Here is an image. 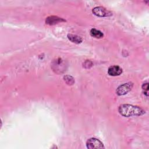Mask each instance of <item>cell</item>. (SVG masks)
Listing matches in <instances>:
<instances>
[{
  "label": "cell",
  "mask_w": 149,
  "mask_h": 149,
  "mask_svg": "<svg viewBox=\"0 0 149 149\" xmlns=\"http://www.w3.org/2000/svg\"><path fill=\"white\" fill-rule=\"evenodd\" d=\"M119 113L125 117L141 116L146 112L141 108L130 104H122L118 108Z\"/></svg>",
  "instance_id": "obj_1"
},
{
  "label": "cell",
  "mask_w": 149,
  "mask_h": 149,
  "mask_svg": "<svg viewBox=\"0 0 149 149\" xmlns=\"http://www.w3.org/2000/svg\"><path fill=\"white\" fill-rule=\"evenodd\" d=\"M86 147L87 148L90 149L104 148L103 143L100 140L96 138L89 139L86 141Z\"/></svg>",
  "instance_id": "obj_2"
},
{
  "label": "cell",
  "mask_w": 149,
  "mask_h": 149,
  "mask_svg": "<svg viewBox=\"0 0 149 149\" xmlns=\"http://www.w3.org/2000/svg\"><path fill=\"white\" fill-rule=\"evenodd\" d=\"M133 86V83L128 82L120 85L116 89V93L118 95H123L129 92Z\"/></svg>",
  "instance_id": "obj_3"
},
{
  "label": "cell",
  "mask_w": 149,
  "mask_h": 149,
  "mask_svg": "<svg viewBox=\"0 0 149 149\" xmlns=\"http://www.w3.org/2000/svg\"><path fill=\"white\" fill-rule=\"evenodd\" d=\"M92 12L93 14L98 17H108L112 15V12L102 6L95 7L93 9Z\"/></svg>",
  "instance_id": "obj_4"
},
{
  "label": "cell",
  "mask_w": 149,
  "mask_h": 149,
  "mask_svg": "<svg viewBox=\"0 0 149 149\" xmlns=\"http://www.w3.org/2000/svg\"><path fill=\"white\" fill-rule=\"evenodd\" d=\"M122 73V69L118 65H113L109 67L108 69V73L112 76H116L121 74Z\"/></svg>",
  "instance_id": "obj_5"
},
{
  "label": "cell",
  "mask_w": 149,
  "mask_h": 149,
  "mask_svg": "<svg viewBox=\"0 0 149 149\" xmlns=\"http://www.w3.org/2000/svg\"><path fill=\"white\" fill-rule=\"evenodd\" d=\"M62 22H65V20L62 18H60L55 16H49L47 18H46V20H45L46 24L49 25H55L56 24H58V23Z\"/></svg>",
  "instance_id": "obj_6"
},
{
  "label": "cell",
  "mask_w": 149,
  "mask_h": 149,
  "mask_svg": "<svg viewBox=\"0 0 149 149\" xmlns=\"http://www.w3.org/2000/svg\"><path fill=\"white\" fill-rule=\"evenodd\" d=\"M68 38L70 41L76 44H80L83 41L82 38L74 34H68Z\"/></svg>",
  "instance_id": "obj_7"
},
{
  "label": "cell",
  "mask_w": 149,
  "mask_h": 149,
  "mask_svg": "<svg viewBox=\"0 0 149 149\" xmlns=\"http://www.w3.org/2000/svg\"><path fill=\"white\" fill-rule=\"evenodd\" d=\"M90 35L96 38H101L104 37V34L100 30L95 29H92L90 30Z\"/></svg>",
  "instance_id": "obj_8"
},
{
  "label": "cell",
  "mask_w": 149,
  "mask_h": 149,
  "mask_svg": "<svg viewBox=\"0 0 149 149\" xmlns=\"http://www.w3.org/2000/svg\"><path fill=\"white\" fill-rule=\"evenodd\" d=\"M64 80L68 84H73L74 82V79L71 76H69V75H66L64 76Z\"/></svg>",
  "instance_id": "obj_9"
},
{
  "label": "cell",
  "mask_w": 149,
  "mask_h": 149,
  "mask_svg": "<svg viewBox=\"0 0 149 149\" xmlns=\"http://www.w3.org/2000/svg\"><path fill=\"white\" fill-rule=\"evenodd\" d=\"M142 89L143 90L144 94H145L147 96H148V84L147 83H144L142 85Z\"/></svg>",
  "instance_id": "obj_10"
}]
</instances>
